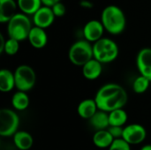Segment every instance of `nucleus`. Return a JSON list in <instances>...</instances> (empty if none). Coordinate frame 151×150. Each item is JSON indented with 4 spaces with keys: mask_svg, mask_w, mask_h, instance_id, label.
Wrapping results in <instances>:
<instances>
[{
    "mask_svg": "<svg viewBox=\"0 0 151 150\" xmlns=\"http://www.w3.org/2000/svg\"><path fill=\"white\" fill-rule=\"evenodd\" d=\"M95 100L99 110L111 112L123 108L127 103L128 95L121 85L107 83L97 90Z\"/></svg>",
    "mask_w": 151,
    "mask_h": 150,
    "instance_id": "1",
    "label": "nucleus"
},
{
    "mask_svg": "<svg viewBox=\"0 0 151 150\" xmlns=\"http://www.w3.org/2000/svg\"><path fill=\"white\" fill-rule=\"evenodd\" d=\"M100 20L105 31L113 35L120 34L127 27V17L123 10L115 4H110L104 8Z\"/></svg>",
    "mask_w": 151,
    "mask_h": 150,
    "instance_id": "2",
    "label": "nucleus"
},
{
    "mask_svg": "<svg viewBox=\"0 0 151 150\" xmlns=\"http://www.w3.org/2000/svg\"><path fill=\"white\" fill-rule=\"evenodd\" d=\"M31 19L28 15L23 12H17L6 24L8 37L14 38L22 42L28 38L32 26Z\"/></svg>",
    "mask_w": 151,
    "mask_h": 150,
    "instance_id": "3",
    "label": "nucleus"
},
{
    "mask_svg": "<svg viewBox=\"0 0 151 150\" xmlns=\"http://www.w3.org/2000/svg\"><path fill=\"white\" fill-rule=\"evenodd\" d=\"M94 58L104 64H109L117 59L119 49L115 41L111 38L103 37L93 43Z\"/></svg>",
    "mask_w": 151,
    "mask_h": 150,
    "instance_id": "4",
    "label": "nucleus"
},
{
    "mask_svg": "<svg viewBox=\"0 0 151 150\" xmlns=\"http://www.w3.org/2000/svg\"><path fill=\"white\" fill-rule=\"evenodd\" d=\"M93 57V43L85 39L76 41L69 48L68 58L70 62L76 66L82 67Z\"/></svg>",
    "mask_w": 151,
    "mask_h": 150,
    "instance_id": "5",
    "label": "nucleus"
},
{
    "mask_svg": "<svg viewBox=\"0 0 151 150\" xmlns=\"http://www.w3.org/2000/svg\"><path fill=\"white\" fill-rule=\"evenodd\" d=\"M15 87L18 90L28 92L36 83V73L27 65H20L14 71Z\"/></svg>",
    "mask_w": 151,
    "mask_h": 150,
    "instance_id": "6",
    "label": "nucleus"
},
{
    "mask_svg": "<svg viewBox=\"0 0 151 150\" xmlns=\"http://www.w3.org/2000/svg\"><path fill=\"white\" fill-rule=\"evenodd\" d=\"M19 126L18 114L11 110L4 108L0 111V135L2 137L13 136Z\"/></svg>",
    "mask_w": 151,
    "mask_h": 150,
    "instance_id": "7",
    "label": "nucleus"
},
{
    "mask_svg": "<svg viewBox=\"0 0 151 150\" xmlns=\"http://www.w3.org/2000/svg\"><path fill=\"white\" fill-rule=\"evenodd\" d=\"M147 132L140 124H130L124 127L122 139L130 145H138L145 141Z\"/></svg>",
    "mask_w": 151,
    "mask_h": 150,
    "instance_id": "8",
    "label": "nucleus"
},
{
    "mask_svg": "<svg viewBox=\"0 0 151 150\" xmlns=\"http://www.w3.org/2000/svg\"><path fill=\"white\" fill-rule=\"evenodd\" d=\"M55 19L56 16L51 7L46 5H42L32 15V21L34 25L44 29L50 27L53 24Z\"/></svg>",
    "mask_w": 151,
    "mask_h": 150,
    "instance_id": "9",
    "label": "nucleus"
},
{
    "mask_svg": "<svg viewBox=\"0 0 151 150\" xmlns=\"http://www.w3.org/2000/svg\"><path fill=\"white\" fill-rule=\"evenodd\" d=\"M105 29L101 20L91 19L88 20L83 27V36L85 40L91 43L96 42L104 37V33Z\"/></svg>",
    "mask_w": 151,
    "mask_h": 150,
    "instance_id": "10",
    "label": "nucleus"
},
{
    "mask_svg": "<svg viewBox=\"0 0 151 150\" xmlns=\"http://www.w3.org/2000/svg\"><path fill=\"white\" fill-rule=\"evenodd\" d=\"M136 66L141 75L151 81V48H142L136 57Z\"/></svg>",
    "mask_w": 151,
    "mask_h": 150,
    "instance_id": "11",
    "label": "nucleus"
},
{
    "mask_svg": "<svg viewBox=\"0 0 151 150\" xmlns=\"http://www.w3.org/2000/svg\"><path fill=\"white\" fill-rule=\"evenodd\" d=\"M30 45L35 49H42L48 43V34L44 28L34 26L27 38Z\"/></svg>",
    "mask_w": 151,
    "mask_h": 150,
    "instance_id": "12",
    "label": "nucleus"
},
{
    "mask_svg": "<svg viewBox=\"0 0 151 150\" xmlns=\"http://www.w3.org/2000/svg\"><path fill=\"white\" fill-rule=\"evenodd\" d=\"M82 75L88 80H95L98 79L103 72V64L96 58L90 59L82 67Z\"/></svg>",
    "mask_w": 151,
    "mask_h": 150,
    "instance_id": "13",
    "label": "nucleus"
},
{
    "mask_svg": "<svg viewBox=\"0 0 151 150\" xmlns=\"http://www.w3.org/2000/svg\"><path fill=\"white\" fill-rule=\"evenodd\" d=\"M18 8L15 0H0V22L7 23L17 13Z\"/></svg>",
    "mask_w": 151,
    "mask_h": 150,
    "instance_id": "14",
    "label": "nucleus"
},
{
    "mask_svg": "<svg viewBox=\"0 0 151 150\" xmlns=\"http://www.w3.org/2000/svg\"><path fill=\"white\" fill-rule=\"evenodd\" d=\"M98 107L96 104V102L94 99H85L82 100L78 107H77V112L79 116L83 118V119H89L90 118L93 117V115L98 111Z\"/></svg>",
    "mask_w": 151,
    "mask_h": 150,
    "instance_id": "15",
    "label": "nucleus"
},
{
    "mask_svg": "<svg viewBox=\"0 0 151 150\" xmlns=\"http://www.w3.org/2000/svg\"><path fill=\"white\" fill-rule=\"evenodd\" d=\"M88 121H89V124L91 125V126L96 131L108 129V127L110 126L109 112L98 110L93 115V117L88 119Z\"/></svg>",
    "mask_w": 151,
    "mask_h": 150,
    "instance_id": "16",
    "label": "nucleus"
},
{
    "mask_svg": "<svg viewBox=\"0 0 151 150\" xmlns=\"http://www.w3.org/2000/svg\"><path fill=\"white\" fill-rule=\"evenodd\" d=\"M114 140L108 129L96 131L93 135V143L98 149H109Z\"/></svg>",
    "mask_w": 151,
    "mask_h": 150,
    "instance_id": "17",
    "label": "nucleus"
},
{
    "mask_svg": "<svg viewBox=\"0 0 151 150\" xmlns=\"http://www.w3.org/2000/svg\"><path fill=\"white\" fill-rule=\"evenodd\" d=\"M13 142L15 147L19 150L30 149L34 144L33 137L25 131H18L13 135Z\"/></svg>",
    "mask_w": 151,
    "mask_h": 150,
    "instance_id": "18",
    "label": "nucleus"
},
{
    "mask_svg": "<svg viewBox=\"0 0 151 150\" xmlns=\"http://www.w3.org/2000/svg\"><path fill=\"white\" fill-rule=\"evenodd\" d=\"M15 87L14 72L8 69L0 70V91L3 93L11 92Z\"/></svg>",
    "mask_w": 151,
    "mask_h": 150,
    "instance_id": "19",
    "label": "nucleus"
},
{
    "mask_svg": "<svg viewBox=\"0 0 151 150\" xmlns=\"http://www.w3.org/2000/svg\"><path fill=\"white\" fill-rule=\"evenodd\" d=\"M12 106L17 111H25L28 108L30 100L27 92L18 90L12 96Z\"/></svg>",
    "mask_w": 151,
    "mask_h": 150,
    "instance_id": "20",
    "label": "nucleus"
},
{
    "mask_svg": "<svg viewBox=\"0 0 151 150\" xmlns=\"http://www.w3.org/2000/svg\"><path fill=\"white\" fill-rule=\"evenodd\" d=\"M21 12L32 16L42 4V0H16Z\"/></svg>",
    "mask_w": 151,
    "mask_h": 150,
    "instance_id": "21",
    "label": "nucleus"
},
{
    "mask_svg": "<svg viewBox=\"0 0 151 150\" xmlns=\"http://www.w3.org/2000/svg\"><path fill=\"white\" fill-rule=\"evenodd\" d=\"M128 116L126 111L121 109L114 110L109 112V121L110 126H124L127 122Z\"/></svg>",
    "mask_w": 151,
    "mask_h": 150,
    "instance_id": "22",
    "label": "nucleus"
},
{
    "mask_svg": "<svg viewBox=\"0 0 151 150\" xmlns=\"http://www.w3.org/2000/svg\"><path fill=\"white\" fill-rule=\"evenodd\" d=\"M150 82L151 81L148 78L140 74L138 77L134 79L133 82V90L136 94H143L149 89Z\"/></svg>",
    "mask_w": 151,
    "mask_h": 150,
    "instance_id": "23",
    "label": "nucleus"
},
{
    "mask_svg": "<svg viewBox=\"0 0 151 150\" xmlns=\"http://www.w3.org/2000/svg\"><path fill=\"white\" fill-rule=\"evenodd\" d=\"M19 41L12 38V37H8L5 41V44H4V51L3 53L8 55V56H14L18 53V51L19 50Z\"/></svg>",
    "mask_w": 151,
    "mask_h": 150,
    "instance_id": "24",
    "label": "nucleus"
},
{
    "mask_svg": "<svg viewBox=\"0 0 151 150\" xmlns=\"http://www.w3.org/2000/svg\"><path fill=\"white\" fill-rule=\"evenodd\" d=\"M108 150H131V145L122 138L115 139Z\"/></svg>",
    "mask_w": 151,
    "mask_h": 150,
    "instance_id": "25",
    "label": "nucleus"
},
{
    "mask_svg": "<svg viewBox=\"0 0 151 150\" xmlns=\"http://www.w3.org/2000/svg\"><path fill=\"white\" fill-rule=\"evenodd\" d=\"M51 9L53 11L56 18H61V17L65 16V14L66 12L65 5L62 2H58V3L55 4L53 6H51Z\"/></svg>",
    "mask_w": 151,
    "mask_h": 150,
    "instance_id": "26",
    "label": "nucleus"
},
{
    "mask_svg": "<svg viewBox=\"0 0 151 150\" xmlns=\"http://www.w3.org/2000/svg\"><path fill=\"white\" fill-rule=\"evenodd\" d=\"M123 126H110L108 127V131L111 133V134L113 136L114 139H119L122 138L123 135Z\"/></svg>",
    "mask_w": 151,
    "mask_h": 150,
    "instance_id": "27",
    "label": "nucleus"
},
{
    "mask_svg": "<svg viewBox=\"0 0 151 150\" xmlns=\"http://www.w3.org/2000/svg\"><path fill=\"white\" fill-rule=\"evenodd\" d=\"M80 5L84 9H91L93 8V3L90 0H81Z\"/></svg>",
    "mask_w": 151,
    "mask_h": 150,
    "instance_id": "28",
    "label": "nucleus"
},
{
    "mask_svg": "<svg viewBox=\"0 0 151 150\" xmlns=\"http://www.w3.org/2000/svg\"><path fill=\"white\" fill-rule=\"evenodd\" d=\"M62 0H42V3L43 5H46V6H53L55 4L58 3V2H61Z\"/></svg>",
    "mask_w": 151,
    "mask_h": 150,
    "instance_id": "29",
    "label": "nucleus"
},
{
    "mask_svg": "<svg viewBox=\"0 0 151 150\" xmlns=\"http://www.w3.org/2000/svg\"><path fill=\"white\" fill-rule=\"evenodd\" d=\"M5 41H6V39H4V36L3 34H0V53H3V51H4Z\"/></svg>",
    "mask_w": 151,
    "mask_h": 150,
    "instance_id": "30",
    "label": "nucleus"
},
{
    "mask_svg": "<svg viewBox=\"0 0 151 150\" xmlns=\"http://www.w3.org/2000/svg\"><path fill=\"white\" fill-rule=\"evenodd\" d=\"M140 150H151V145L150 144H149V145H145V146H143L142 149Z\"/></svg>",
    "mask_w": 151,
    "mask_h": 150,
    "instance_id": "31",
    "label": "nucleus"
}]
</instances>
